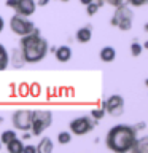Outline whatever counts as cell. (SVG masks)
<instances>
[{
	"label": "cell",
	"mask_w": 148,
	"mask_h": 153,
	"mask_svg": "<svg viewBox=\"0 0 148 153\" xmlns=\"http://www.w3.org/2000/svg\"><path fill=\"white\" fill-rule=\"evenodd\" d=\"M138 131L131 124H115L105 137V145L115 153H127L137 140Z\"/></svg>",
	"instance_id": "1"
},
{
	"label": "cell",
	"mask_w": 148,
	"mask_h": 153,
	"mask_svg": "<svg viewBox=\"0 0 148 153\" xmlns=\"http://www.w3.org/2000/svg\"><path fill=\"white\" fill-rule=\"evenodd\" d=\"M19 50L22 53L26 64H37L45 59L46 54L50 53V45H48L46 38L40 35V30L35 27L32 33H27L19 40Z\"/></svg>",
	"instance_id": "2"
},
{
	"label": "cell",
	"mask_w": 148,
	"mask_h": 153,
	"mask_svg": "<svg viewBox=\"0 0 148 153\" xmlns=\"http://www.w3.org/2000/svg\"><path fill=\"white\" fill-rule=\"evenodd\" d=\"M132 24H134V13H132L131 7L126 3L118 5L112 19H110V26L118 27L123 32H127L132 29Z\"/></svg>",
	"instance_id": "3"
},
{
	"label": "cell",
	"mask_w": 148,
	"mask_h": 153,
	"mask_svg": "<svg viewBox=\"0 0 148 153\" xmlns=\"http://www.w3.org/2000/svg\"><path fill=\"white\" fill-rule=\"evenodd\" d=\"M53 123V113L50 110H32V121H30V134L33 137L41 136Z\"/></svg>",
	"instance_id": "4"
},
{
	"label": "cell",
	"mask_w": 148,
	"mask_h": 153,
	"mask_svg": "<svg viewBox=\"0 0 148 153\" xmlns=\"http://www.w3.org/2000/svg\"><path fill=\"white\" fill-rule=\"evenodd\" d=\"M10 29L19 37H24L27 33H32L35 30V24H33L27 16H21V14H13L10 19Z\"/></svg>",
	"instance_id": "5"
},
{
	"label": "cell",
	"mask_w": 148,
	"mask_h": 153,
	"mask_svg": "<svg viewBox=\"0 0 148 153\" xmlns=\"http://www.w3.org/2000/svg\"><path fill=\"white\" fill-rule=\"evenodd\" d=\"M95 124H97V120H91L89 117H78V118L72 120L69 128H70L72 134H75V136H84V134L92 131L95 128Z\"/></svg>",
	"instance_id": "6"
},
{
	"label": "cell",
	"mask_w": 148,
	"mask_h": 153,
	"mask_svg": "<svg viewBox=\"0 0 148 153\" xmlns=\"http://www.w3.org/2000/svg\"><path fill=\"white\" fill-rule=\"evenodd\" d=\"M8 8H13L16 14H21V16H32L37 10V3L35 0H7L5 2Z\"/></svg>",
	"instance_id": "7"
},
{
	"label": "cell",
	"mask_w": 148,
	"mask_h": 153,
	"mask_svg": "<svg viewBox=\"0 0 148 153\" xmlns=\"http://www.w3.org/2000/svg\"><path fill=\"white\" fill-rule=\"evenodd\" d=\"M102 107L105 110V113L112 115V117H121L124 113V99L119 94H113L104 100Z\"/></svg>",
	"instance_id": "8"
},
{
	"label": "cell",
	"mask_w": 148,
	"mask_h": 153,
	"mask_svg": "<svg viewBox=\"0 0 148 153\" xmlns=\"http://www.w3.org/2000/svg\"><path fill=\"white\" fill-rule=\"evenodd\" d=\"M30 121H32V110H16L11 117V123L18 131H29L30 129Z\"/></svg>",
	"instance_id": "9"
},
{
	"label": "cell",
	"mask_w": 148,
	"mask_h": 153,
	"mask_svg": "<svg viewBox=\"0 0 148 153\" xmlns=\"http://www.w3.org/2000/svg\"><path fill=\"white\" fill-rule=\"evenodd\" d=\"M75 38L78 43H88L92 38V27H91V24H86V26L80 27L75 33Z\"/></svg>",
	"instance_id": "10"
},
{
	"label": "cell",
	"mask_w": 148,
	"mask_h": 153,
	"mask_svg": "<svg viewBox=\"0 0 148 153\" xmlns=\"http://www.w3.org/2000/svg\"><path fill=\"white\" fill-rule=\"evenodd\" d=\"M54 56L59 62H69L70 57H72V48L67 46V45H62V46H57L54 50Z\"/></svg>",
	"instance_id": "11"
},
{
	"label": "cell",
	"mask_w": 148,
	"mask_h": 153,
	"mask_svg": "<svg viewBox=\"0 0 148 153\" xmlns=\"http://www.w3.org/2000/svg\"><path fill=\"white\" fill-rule=\"evenodd\" d=\"M10 64H11L14 69H19V67H22L26 64V61H24V56L19 48H13L11 50V54H10Z\"/></svg>",
	"instance_id": "12"
},
{
	"label": "cell",
	"mask_w": 148,
	"mask_h": 153,
	"mask_svg": "<svg viewBox=\"0 0 148 153\" xmlns=\"http://www.w3.org/2000/svg\"><path fill=\"white\" fill-rule=\"evenodd\" d=\"M99 57H100V61L107 62V64L108 62H113L115 57H116V50L113 46H104L99 53Z\"/></svg>",
	"instance_id": "13"
},
{
	"label": "cell",
	"mask_w": 148,
	"mask_h": 153,
	"mask_svg": "<svg viewBox=\"0 0 148 153\" xmlns=\"http://www.w3.org/2000/svg\"><path fill=\"white\" fill-rule=\"evenodd\" d=\"M134 153H148V137H142V139H138L137 137V140L135 143H134V147H132V150Z\"/></svg>",
	"instance_id": "14"
},
{
	"label": "cell",
	"mask_w": 148,
	"mask_h": 153,
	"mask_svg": "<svg viewBox=\"0 0 148 153\" xmlns=\"http://www.w3.org/2000/svg\"><path fill=\"white\" fill-rule=\"evenodd\" d=\"M22 148H24V143H22V140H19L18 137H14L13 140H10L7 143V150L10 153H22Z\"/></svg>",
	"instance_id": "15"
},
{
	"label": "cell",
	"mask_w": 148,
	"mask_h": 153,
	"mask_svg": "<svg viewBox=\"0 0 148 153\" xmlns=\"http://www.w3.org/2000/svg\"><path fill=\"white\" fill-rule=\"evenodd\" d=\"M37 152L38 153H51L53 152V142L50 137H43L40 143L37 145Z\"/></svg>",
	"instance_id": "16"
},
{
	"label": "cell",
	"mask_w": 148,
	"mask_h": 153,
	"mask_svg": "<svg viewBox=\"0 0 148 153\" xmlns=\"http://www.w3.org/2000/svg\"><path fill=\"white\" fill-rule=\"evenodd\" d=\"M10 64V54L2 43H0V70H5Z\"/></svg>",
	"instance_id": "17"
},
{
	"label": "cell",
	"mask_w": 148,
	"mask_h": 153,
	"mask_svg": "<svg viewBox=\"0 0 148 153\" xmlns=\"http://www.w3.org/2000/svg\"><path fill=\"white\" fill-rule=\"evenodd\" d=\"M14 137H18L16 136V131H13V129H7V131H3L2 136H0V142H2L3 145H7V143L10 140H13Z\"/></svg>",
	"instance_id": "18"
},
{
	"label": "cell",
	"mask_w": 148,
	"mask_h": 153,
	"mask_svg": "<svg viewBox=\"0 0 148 153\" xmlns=\"http://www.w3.org/2000/svg\"><path fill=\"white\" fill-rule=\"evenodd\" d=\"M70 140H72V134L69 131H61L57 134V142H59L61 145H67Z\"/></svg>",
	"instance_id": "19"
},
{
	"label": "cell",
	"mask_w": 148,
	"mask_h": 153,
	"mask_svg": "<svg viewBox=\"0 0 148 153\" xmlns=\"http://www.w3.org/2000/svg\"><path fill=\"white\" fill-rule=\"evenodd\" d=\"M142 50H143V46H142V45H140V43H138L137 40L131 43V54H132L134 57L140 56V54H142Z\"/></svg>",
	"instance_id": "20"
},
{
	"label": "cell",
	"mask_w": 148,
	"mask_h": 153,
	"mask_svg": "<svg viewBox=\"0 0 148 153\" xmlns=\"http://www.w3.org/2000/svg\"><path fill=\"white\" fill-rule=\"evenodd\" d=\"M99 10H100V7L97 5V2H95V0H94V2H91L89 5H86V13H88V16H94V14L97 13Z\"/></svg>",
	"instance_id": "21"
},
{
	"label": "cell",
	"mask_w": 148,
	"mask_h": 153,
	"mask_svg": "<svg viewBox=\"0 0 148 153\" xmlns=\"http://www.w3.org/2000/svg\"><path fill=\"white\" fill-rule=\"evenodd\" d=\"M124 3V0H97V5L99 7H102V5H112V7L116 8L118 5Z\"/></svg>",
	"instance_id": "22"
},
{
	"label": "cell",
	"mask_w": 148,
	"mask_h": 153,
	"mask_svg": "<svg viewBox=\"0 0 148 153\" xmlns=\"http://www.w3.org/2000/svg\"><path fill=\"white\" fill-rule=\"evenodd\" d=\"M104 115H105V110H104V107L102 108H94L92 112H91V117H92L94 120H102L104 118Z\"/></svg>",
	"instance_id": "23"
},
{
	"label": "cell",
	"mask_w": 148,
	"mask_h": 153,
	"mask_svg": "<svg viewBox=\"0 0 148 153\" xmlns=\"http://www.w3.org/2000/svg\"><path fill=\"white\" fill-rule=\"evenodd\" d=\"M148 2V0H127V3H129V7H143Z\"/></svg>",
	"instance_id": "24"
},
{
	"label": "cell",
	"mask_w": 148,
	"mask_h": 153,
	"mask_svg": "<svg viewBox=\"0 0 148 153\" xmlns=\"http://www.w3.org/2000/svg\"><path fill=\"white\" fill-rule=\"evenodd\" d=\"M22 152H26V153H35L37 152V147L35 145H26L22 148Z\"/></svg>",
	"instance_id": "25"
},
{
	"label": "cell",
	"mask_w": 148,
	"mask_h": 153,
	"mask_svg": "<svg viewBox=\"0 0 148 153\" xmlns=\"http://www.w3.org/2000/svg\"><path fill=\"white\" fill-rule=\"evenodd\" d=\"M134 128H135L137 131H143V129L147 128V123H145V121H140V123H137V124H135V126H134Z\"/></svg>",
	"instance_id": "26"
},
{
	"label": "cell",
	"mask_w": 148,
	"mask_h": 153,
	"mask_svg": "<svg viewBox=\"0 0 148 153\" xmlns=\"http://www.w3.org/2000/svg\"><path fill=\"white\" fill-rule=\"evenodd\" d=\"M51 0H35V3H37V7H46L48 3H50Z\"/></svg>",
	"instance_id": "27"
},
{
	"label": "cell",
	"mask_w": 148,
	"mask_h": 153,
	"mask_svg": "<svg viewBox=\"0 0 148 153\" xmlns=\"http://www.w3.org/2000/svg\"><path fill=\"white\" fill-rule=\"evenodd\" d=\"M3 27H5V21H3V18L0 16V33L3 32Z\"/></svg>",
	"instance_id": "28"
},
{
	"label": "cell",
	"mask_w": 148,
	"mask_h": 153,
	"mask_svg": "<svg viewBox=\"0 0 148 153\" xmlns=\"http://www.w3.org/2000/svg\"><path fill=\"white\" fill-rule=\"evenodd\" d=\"M91 2H94V0H80V3H81V5H84V7H86V5H89Z\"/></svg>",
	"instance_id": "29"
},
{
	"label": "cell",
	"mask_w": 148,
	"mask_h": 153,
	"mask_svg": "<svg viewBox=\"0 0 148 153\" xmlns=\"http://www.w3.org/2000/svg\"><path fill=\"white\" fill-rule=\"evenodd\" d=\"M0 123H3V117H0Z\"/></svg>",
	"instance_id": "30"
},
{
	"label": "cell",
	"mask_w": 148,
	"mask_h": 153,
	"mask_svg": "<svg viewBox=\"0 0 148 153\" xmlns=\"http://www.w3.org/2000/svg\"><path fill=\"white\" fill-rule=\"evenodd\" d=\"M2 145H3V143H2V142H0V148H2Z\"/></svg>",
	"instance_id": "31"
}]
</instances>
